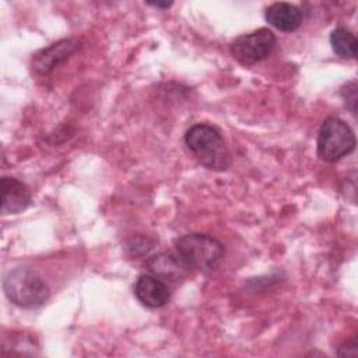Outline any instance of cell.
<instances>
[{"label": "cell", "mask_w": 358, "mask_h": 358, "mask_svg": "<svg viewBox=\"0 0 358 358\" xmlns=\"http://www.w3.org/2000/svg\"><path fill=\"white\" fill-rule=\"evenodd\" d=\"M355 148V136L351 127L338 117H327L317 134V155L324 162H336Z\"/></svg>", "instance_id": "4"}, {"label": "cell", "mask_w": 358, "mask_h": 358, "mask_svg": "<svg viewBox=\"0 0 358 358\" xmlns=\"http://www.w3.org/2000/svg\"><path fill=\"white\" fill-rule=\"evenodd\" d=\"M32 194L29 187L15 179L3 176L1 178V214H18L22 213L31 203Z\"/></svg>", "instance_id": "7"}, {"label": "cell", "mask_w": 358, "mask_h": 358, "mask_svg": "<svg viewBox=\"0 0 358 358\" xmlns=\"http://www.w3.org/2000/svg\"><path fill=\"white\" fill-rule=\"evenodd\" d=\"M275 45V35L268 28H259L253 32L238 36L231 43V55L238 63L252 66L268 57Z\"/></svg>", "instance_id": "5"}, {"label": "cell", "mask_w": 358, "mask_h": 358, "mask_svg": "<svg viewBox=\"0 0 358 358\" xmlns=\"http://www.w3.org/2000/svg\"><path fill=\"white\" fill-rule=\"evenodd\" d=\"M330 43L336 55L343 59H354L357 56V39L351 31L338 27L330 34Z\"/></svg>", "instance_id": "11"}, {"label": "cell", "mask_w": 358, "mask_h": 358, "mask_svg": "<svg viewBox=\"0 0 358 358\" xmlns=\"http://www.w3.org/2000/svg\"><path fill=\"white\" fill-rule=\"evenodd\" d=\"M3 289L13 303L27 309L42 306L50 295L45 281L28 267L8 271L3 281Z\"/></svg>", "instance_id": "3"}, {"label": "cell", "mask_w": 358, "mask_h": 358, "mask_svg": "<svg viewBox=\"0 0 358 358\" xmlns=\"http://www.w3.org/2000/svg\"><path fill=\"white\" fill-rule=\"evenodd\" d=\"M147 267L150 270V274L164 280H171V281H176L180 280L185 275V268H187L180 259H175L173 256L168 255V253H159L152 256L148 263Z\"/></svg>", "instance_id": "10"}, {"label": "cell", "mask_w": 358, "mask_h": 358, "mask_svg": "<svg viewBox=\"0 0 358 358\" xmlns=\"http://www.w3.org/2000/svg\"><path fill=\"white\" fill-rule=\"evenodd\" d=\"M148 6H152V7H157V8H168V7L172 6V3H159V1H157V3H148Z\"/></svg>", "instance_id": "14"}, {"label": "cell", "mask_w": 358, "mask_h": 358, "mask_svg": "<svg viewBox=\"0 0 358 358\" xmlns=\"http://www.w3.org/2000/svg\"><path fill=\"white\" fill-rule=\"evenodd\" d=\"M337 355L340 357H355L357 355V343L355 341H347L343 345L338 347Z\"/></svg>", "instance_id": "13"}, {"label": "cell", "mask_w": 358, "mask_h": 358, "mask_svg": "<svg viewBox=\"0 0 358 358\" xmlns=\"http://www.w3.org/2000/svg\"><path fill=\"white\" fill-rule=\"evenodd\" d=\"M341 95H343V99H344L347 108L355 115L357 113V84H355V81H351L347 85H344L341 88Z\"/></svg>", "instance_id": "12"}, {"label": "cell", "mask_w": 358, "mask_h": 358, "mask_svg": "<svg viewBox=\"0 0 358 358\" xmlns=\"http://www.w3.org/2000/svg\"><path fill=\"white\" fill-rule=\"evenodd\" d=\"M264 15L270 25L282 32H292L298 29L303 20V14L296 6L284 1L268 6Z\"/></svg>", "instance_id": "9"}, {"label": "cell", "mask_w": 358, "mask_h": 358, "mask_svg": "<svg viewBox=\"0 0 358 358\" xmlns=\"http://www.w3.org/2000/svg\"><path fill=\"white\" fill-rule=\"evenodd\" d=\"M134 295L144 306L148 308H161L171 298L168 285L152 274H141L136 280Z\"/></svg>", "instance_id": "8"}, {"label": "cell", "mask_w": 358, "mask_h": 358, "mask_svg": "<svg viewBox=\"0 0 358 358\" xmlns=\"http://www.w3.org/2000/svg\"><path fill=\"white\" fill-rule=\"evenodd\" d=\"M78 48L80 42L74 38L57 41L35 53V56L32 57V69L41 76L49 74L59 63L69 59Z\"/></svg>", "instance_id": "6"}, {"label": "cell", "mask_w": 358, "mask_h": 358, "mask_svg": "<svg viewBox=\"0 0 358 358\" xmlns=\"http://www.w3.org/2000/svg\"><path fill=\"white\" fill-rule=\"evenodd\" d=\"M185 144L207 169L221 172L231 165V154L222 136L210 124H193L185 134Z\"/></svg>", "instance_id": "1"}, {"label": "cell", "mask_w": 358, "mask_h": 358, "mask_svg": "<svg viewBox=\"0 0 358 358\" xmlns=\"http://www.w3.org/2000/svg\"><path fill=\"white\" fill-rule=\"evenodd\" d=\"M175 249L180 262L187 268L203 273L215 270L224 259V246L207 234H187L175 241Z\"/></svg>", "instance_id": "2"}]
</instances>
